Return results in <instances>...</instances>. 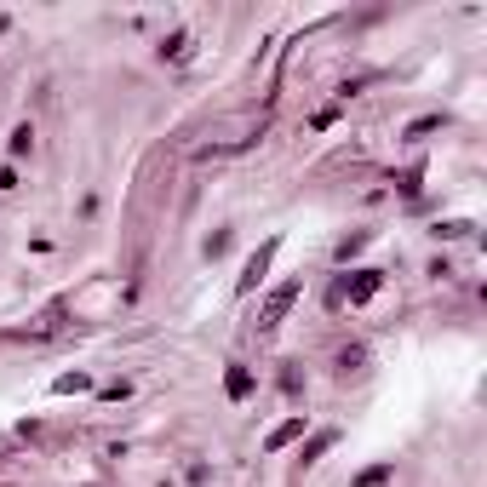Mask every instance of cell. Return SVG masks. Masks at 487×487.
Segmentation results:
<instances>
[{
	"mask_svg": "<svg viewBox=\"0 0 487 487\" xmlns=\"http://www.w3.org/2000/svg\"><path fill=\"white\" fill-rule=\"evenodd\" d=\"M270 252H275V241H270V247H264V252H258V258H252V264H247V287L258 281V275H264V264H270Z\"/></svg>",
	"mask_w": 487,
	"mask_h": 487,
	"instance_id": "6da1fadb",
	"label": "cell"
},
{
	"mask_svg": "<svg viewBox=\"0 0 487 487\" xmlns=\"http://www.w3.org/2000/svg\"><path fill=\"white\" fill-rule=\"evenodd\" d=\"M298 430H304V418H292V425H281V430L270 436V447H281V442H292V436H298Z\"/></svg>",
	"mask_w": 487,
	"mask_h": 487,
	"instance_id": "7a4b0ae2",
	"label": "cell"
}]
</instances>
